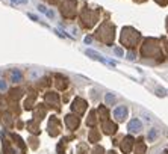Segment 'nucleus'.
Wrapping results in <instances>:
<instances>
[{
	"label": "nucleus",
	"instance_id": "7",
	"mask_svg": "<svg viewBox=\"0 0 168 154\" xmlns=\"http://www.w3.org/2000/svg\"><path fill=\"white\" fill-rule=\"evenodd\" d=\"M114 100H115V97H114V95H111V94H106V103H108V104H111Z\"/></svg>",
	"mask_w": 168,
	"mask_h": 154
},
{
	"label": "nucleus",
	"instance_id": "5",
	"mask_svg": "<svg viewBox=\"0 0 168 154\" xmlns=\"http://www.w3.org/2000/svg\"><path fill=\"white\" fill-rule=\"evenodd\" d=\"M38 9H40V12L45 14V15H47V17H50V18H53V17H55V14H53V12H50V11H47V8H45V6H42V5L38 6Z\"/></svg>",
	"mask_w": 168,
	"mask_h": 154
},
{
	"label": "nucleus",
	"instance_id": "9",
	"mask_svg": "<svg viewBox=\"0 0 168 154\" xmlns=\"http://www.w3.org/2000/svg\"><path fill=\"white\" fill-rule=\"evenodd\" d=\"M14 5H24V3H27V0H11Z\"/></svg>",
	"mask_w": 168,
	"mask_h": 154
},
{
	"label": "nucleus",
	"instance_id": "3",
	"mask_svg": "<svg viewBox=\"0 0 168 154\" xmlns=\"http://www.w3.org/2000/svg\"><path fill=\"white\" fill-rule=\"evenodd\" d=\"M127 112H129V110H127L126 106H118V107L114 109V116H115L117 121H123L127 116Z\"/></svg>",
	"mask_w": 168,
	"mask_h": 154
},
{
	"label": "nucleus",
	"instance_id": "10",
	"mask_svg": "<svg viewBox=\"0 0 168 154\" xmlns=\"http://www.w3.org/2000/svg\"><path fill=\"white\" fill-rule=\"evenodd\" d=\"M114 51H115L118 56H123V54H124V53H123V50H121V48H118V47H117V48H114Z\"/></svg>",
	"mask_w": 168,
	"mask_h": 154
},
{
	"label": "nucleus",
	"instance_id": "1",
	"mask_svg": "<svg viewBox=\"0 0 168 154\" xmlns=\"http://www.w3.org/2000/svg\"><path fill=\"white\" fill-rule=\"evenodd\" d=\"M85 53L88 54V56H91L92 59H95V61H100V62H103V64H108V65H112V67H115L117 65V62L115 61H108L106 58H103L100 53H97L95 50H91V48H86L85 50Z\"/></svg>",
	"mask_w": 168,
	"mask_h": 154
},
{
	"label": "nucleus",
	"instance_id": "6",
	"mask_svg": "<svg viewBox=\"0 0 168 154\" xmlns=\"http://www.w3.org/2000/svg\"><path fill=\"white\" fill-rule=\"evenodd\" d=\"M156 138H158V130H155V128L150 130L148 131V141H155Z\"/></svg>",
	"mask_w": 168,
	"mask_h": 154
},
{
	"label": "nucleus",
	"instance_id": "8",
	"mask_svg": "<svg viewBox=\"0 0 168 154\" xmlns=\"http://www.w3.org/2000/svg\"><path fill=\"white\" fill-rule=\"evenodd\" d=\"M6 88H8V85H6V82H5V80H0V92H3V91H6Z\"/></svg>",
	"mask_w": 168,
	"mask_h": 154
},
{
	"label": "nucleus",
	"instance_id": "13",
	"mask_svg": "<svg viewBox=\"0 0 168 154\" xmlns=\"http://www.w3.org/2000/svg\"><path fill=\"white\" fill-rule=\"evenodd\" d=\"M127 59H130V61H133V59H135V58H133V53H129V58H127Z\"/></svg>",
	"mask_w": 168,
	"mask_h": 154
},
{
	"label": "nucleus",
	"instance_id": "2",
	"mask_svg": "<svg viewBox=\"0 0 168 154\" xmlns=\"http://www.w3.org/2000/svg\"><path fill=\"white\" fill-rule=\"evenodd\" d=\"M127 128H129V131H130V133H139V131L142 130V122H141L138 118H133V119H130V121H129Z\"/></svg>",
	"mask_w": 168,
	"mask_h": 154
},
{
	"label": "nucleus",
	"instance_id": "11",
	"mask_svg": "<svg viewBox=\"0 0 168 154\" xmlns=\"http://www.w3.org/2000/svg\"><path fill=\"white\" fill-rule=\"evenodd\" d=\"M85 42H86V44H91V42H92V38L86 37V38H85Z\"/></svg>",
	"mask_w": 168,
	"mask_h": 154
},
{
	"label": "nucleus",
	"instance_id": "12",
	"mask_svg": "<svg viewBox=\"0 0 168 154\" xmlns=\"http://www.w3.org/2000/svg\"><path fill=\"white\" fill-rule=\"evenodd\" d=\"M29 18H32V20H35V21H37V20H38V18H37V17H35V15H34V14H29Z\"/></svg>",
	"mask_w": 168,
	"mask_h": 154
},
{
	"label": "nucleus",
	"instance_id": "4",
	"mask_svg": "<svg viewBox=\"0 0 168 154\" xmlns=\"http://www.w3.org/2000/svg\"><path fill=\"white\" fill-rule=\"evenodd\" d=\"M11 77H12V82H20V80H21V73H20L18 70H14V71L11 73Z\"/></svg>",
	"mask_w": 168,
	"mask_h": 154
}]
</instances>
